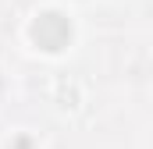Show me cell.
Masks as SVG:
<instances>
[{
	"instance_id": "7a4b0ae2",
	"label": "cell",
	"mask_w": 153,
	"mask_h": 149,
	"mask_svg": "<svg viewBox=\"0 0 153 149\" xmlns=\"http://www.w3.org/2000/svg\"><path fill=\"white\" fill-rule=\"evenodd\" d=\"M0 149H46V135L32 124H14L0 131Z\"/></svg>"
},
{
	"instance_id": "3957f363",
	"label": "cell",
	"mask_w": 153,
	"mask_h": 149,
	"mask_svg": "<svg viewBox=\"0 0 153 149\" xmlns=\"http://www.w3.org/2000/svg\"><path fill=\"white\" fill-rule=\"evenodd\" d=\"M68 4H75L78 11H85V7H93V4H96V0H68Z\"/></svg>"
},
{
	"instance_id": "6da1fadb",
	"label": "cell",
	"mask_w": 153,
	"mask_h": 149,
	"mask_svg": "<svg viewBox=\"0 0 153 149\" xmlns=\"http://www.w3.org/2000/svg\"><path fill=\"white\" fill-rule=\"evenodd\" d=\"M18 50L39 64H68L85 43L82 11L68 0H36L18 21Z\"/></svg>"
}]
</instances>
